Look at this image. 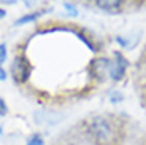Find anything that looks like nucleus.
Instances as JSON below:
<instances>
[{"label": "nucleus", "instance_id": "1", "mask_svg": "<svg viewBox=\"0 0 146 145\" xmlns=\"http://www.w3.org/2000/svg\"><path fill=\"white\" fill-rule=\"evenodd\" d=\"M88 134L94 145H117V129L106 116H92L88 123Z\"/></svg>", "mask_w": 146, "mask_h": 145}, {"label": "nucleus", "instance_id": "2", "mask_svg": "<svg viewBox=\"0 0 146 145\" xmlns=\"http://www.w3.org/2000/svg\"><path fill=\"white\" fill-rule=\"evenodd\" d=\"M10 73L16 85H26L29 81L30 73H32V64L29 62L24 53H18L13 58L10 64Z\"/></svg>", "mask_w": 146, "mask_h": 145}, {"label": "nucleus", "instance_id": "3", "mask_svg": "<svg viewBox=\"0 0 146 145\" xmlns=\"http://www.w3.org/2000/svg\"><path fill=\"white\" fill-rule=\"evenodd\" d=\"M114 59L110 62V70H108V77L113 81H121L124 80L125 72L129 67V61L124 58V54L121 51H114L113 53Z\"/></svg>", "mask_w": 146, "mask_h": 145}, {"label": "nucleus", "instance_id": "4", "mask_svg": "<svg viewBox=\"0 0 146 145\" xmlns=\"http://www.w3.org/2000/svg\"><path fill=\"white\" fill-rule=\"evenodd\" d=\"M110 59L108 58H95L89 62V75L92 78L99 81H105V78L108 77V70H110Z\"/></svg>", "mask_w": 146, "mask_h": 145}, {"label": "nucleus", "instance_id": "5", "mask_svg": "<svg viewBox=\"0 0 146 145\" xmlns=\"http://www.w3.org/2000/svg\"><path fill=\"white\" fill-rule=\"evenodd\" d=\"M62 120V115L52 110H35L33 112V121L38 126H56Z\"/></svg>", "mask_w": 146, "mask_h": 145}, {"label": "nucleus", "instance_id": "6", "mask_svg": "<svg viewBox=\"0 0 146 145\" xmlns=\"http://www.w3.org/2000/svg\"><path fill=\"white\" fill-rule=\"evenodd\" d=\"M140 38H141V34L140 32H132L129 35H116L114 37V42L121 48H124V50H133L138 45Z\"/></svg>", "mask_w": 146, "mask_h": 145}, {"label": "nucleus", "instance_id": "7", "mask_svg": "<svg viewBox=\"0 0 146 145\" xmlns=\"http://www.w3.org/2000/svg\"><path fill=\"white\" fill-rule=\"evenodd\" d=\"M49 11H51V8H44V10H38V11H30V13H26V15L19 16V18L16 19L15 22H13V26H16V27H19V26L32 24V22L38 21V19L41 18V16L48 15Z\"/></svg>", "mask_w": 146, "mask_h": 145}, {"label": "nucleus", "instance_id": "8", "mask_svg": "<svg viewBox=\"0 0 146 145\" xmlns=\"http://www.w3.org/2000/svg\"><path fill=\"white\" fill-rule=\"evenodd\" d=\"M97 8L106 13H119L122 8V0H94Z\"/></svg>", "mask_w": 146, "mask_h": 145}, {"label": "nucleus", "instance_id": "9", "mask_svg": "<svg viewBox=\"0 0 146 145\" xmlns=\"http://www.w3.org/2000/svg\"><path fill=\"white\" fill-rule=\"evenodd\" d=\"M108 101L111 102V104H121V102L124 101V94H122V91L111 89L108 93Z\"/></svg>", "mask_w": 146, "mask_h": 145}, {"label": "nucleus", "instance_id": "10", "mask_svg": "<svg viewBox=\"0 0 146 145\" xmlns=\"http://www.w3.org/2000/svg\"><path fill=\"white\" fill-rule=\"evenodd\" d=\"M26 145H44L43 134H40V132H33L32 136H29V137H27Z\"/></svg>", "mask_w": 146, "mask_h": 145}, {"label": "nucleus", "instance_id": "11", "mask_svg": "<svg viewBox=\"0 0 146 145\" xmlns=\"http://www.w3.org/2000/svg\"><path fill=\"white\" fill-rule=\"evenodd\" d=\"M7 59H8V46H7V43H0V65H3L5 62H7Z\"/></svg>", "mask_w": 146, "mask_h": 145}, {"label": "nucleus", "instance_id": "12", "mask_svg": "<svg viewBox=\"0 0 146 145\" xmlns=\"http://www.w3.org/2000/svg\"><path fill=\"white\" fill-rule=\"evenodd\" d=\"M64 8L67 10L68 16H72V18H76L78 16V8L75 7V5H72L70 2H64Z\"/></svg>", "mask_w": 146, "mask_h": 145}, {"label": "nucleus", "instance_id": "13", "mask_svg": "<svg viewBox=\"0 0 146 145\" xmlns=\"http://www.w3.org/2000/svg\"><path fill=\"white\" fill-rule=\"evenodd\" d=\"M8 115V105L5 102V99L0 96V118H3V116Z\"/></svg>", "mask_w": 146, "mask_h": 145}, {"label": "nucleus", "instance_id": "14", "mask_svg": "<svg viewBox=\"0 0 146 145\" xmlns=\"http://www.w3.org/2000/svg\"><path fill=\"white\" fill-rule=\"evenodd\" d=\"M8 80V72L3 65H0V81H7Z\"/></svg>", "mask_w": 146, "mask_h": 145}, {"label": "nucleus", "instance_id": "15", "mask_svg": "<svg viewBox=\"0 0 146 145\" xmlns=\"http://www.w3.org/2000/svg\"><path fill=\"white\" fill-rule=\"evenodd\" d=\"M21 2L26 5L27 8H33V7L36 5V0H21Z\"/></svg>", "mask_w": 146, "mask_h": 145}, {"label": "nucleus", "instance_id": "16", "mask_svg": "<svg viewBox=\"0 0 146 145\" xmlns=\"http://www.w3.org/2000/svg\"><path fill=\"white\" fill-rule=\"evenodd\" d=\"M0 3H2V5H8V7H10V5H16V3H18V0H0Z\"/></svg>", "mask_w": 146, "mask_h": 145}, {"label": "nucleus", "instance_id": "17", "mask_svg": "<svg viewBox=\"0 0 146 145\" xmlns=\"http://www.w3.org/2000/svg\"><path fill=\"white\" fill-rule=\"evenodd\" d=\"M7 18V10L5 8H0V19H3Z\"/></svg>", "mask_w": 146, "mask_h": 145}]
</instances>
